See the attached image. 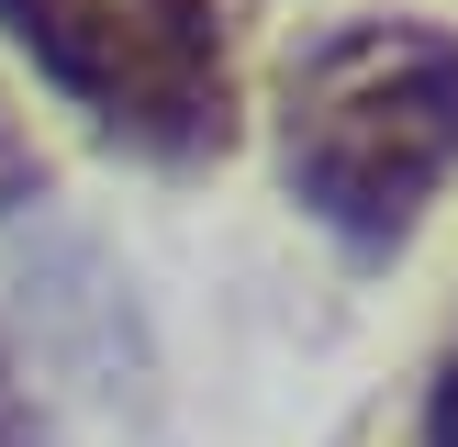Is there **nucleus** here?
I'll list each match as a JSON object with an SVG mask.
<instances>
[{"instance_id": "obj_2", "label": "nucleus", "mask_w": 458, "mask_h": 447, "mask_svg": "<svg viewBox=\"0 0 458 447\" xmlns=\"http://www.w3.org/2000/svg\"><path fill=\"white\" fill-rule=\"evenodd\" d=\"M0 34L134 156L235 146L246 0H0Z\"/></svg>"}, {"instance_id": "obj_4", "label": "nucleus", "mask_w": 458, "mask_h": 447, "mask_svg": "<svg viewBox=\"0 0 458 447\" xmlns=\"http://www.w3.org/2000/svg\"><path fill=\"white\" fill-rule=\"evenodd\" d=\"M425 447H458V358H447V380H437V402H425Z\"/></svg>"}, {"instance_id": "obj_3", "label": "nucleus", "mask_w": 458, "mask_h": 447, "mask_svg": "<svg viewBox=\"0 0 458 447\" xmlns=\"http://www.w3.org/2000/svg\"><path fill=\"white\" fill-rule=\"evenodd\" d=\"M0 447H56L45 414H34V392H22V369H12V347H0Z\"/></svg>"}, {"instance_id": "obj_1", "label": "nucleus", "mask_w": 458, "mask_h": 447, "mask_svg": "<svg viewBox=\"0 0 458 447\" xmlns=\"http://www.w3.org/2000/svg\"><path fill=\"white\" fill-rule=\"evenodd\" d=\"M280 168L313 224L392 257L458 168V34L447 22H335L280 89Z\"/></svg>"}]
</instances>
